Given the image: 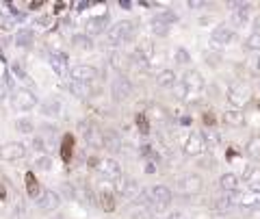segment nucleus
I'll return each mask as SVG.
<instances>
[{"label":"nucleus","instance_id":"nucleus-10","mask_svg":"<svg viewBox=\"0 0 260 219\" xmlns=\"http://www.w3.org/2000/svg\"><path fill=\"white\" fill-rule=\"evenodd\" d=\"M115 191L121 193L124 198H135V200H137V196L141 193V186H139V182H137L135 178L121 176L119 180H115Z\"/></svg>","mask_w":260,"mask_h":219},{"label":"nucleus","instance_id":"nucleus-31","mask_svg":"<svg viewBox=\"0 0 260 219\" xmlns=\"http://www.w3.org/2000/svg\"><path fill=\"white\" fill-rule=\"evenodd\" d=\"M15 131L22 133V135H30L35 131V126H32L30 119H15Z\"/></svg>","mask_w":260,"mask_h":219},{"label":"nucleus","instance_id":"nucleus-45","mask_svg":"<svg viewBox=\"0 0 260 219\" xmlns=\"http://www.w3.org/2000/svg\"><path fill=\"white\" fill-rule=\"evenodd\" d=\"M7 100V85L0 80V102H5Z\"/></svg>","mask_w":260,"mask_h":219},{"label":"nucleus","instance_id":"nucleus-44","mask_svg":"<svg viewBox=\"0 0 260 219\" xmlns=\"http://www.w3.org/2000/svg\"><path fill=\"white\" fill-rule=\"evenodd\" d=\"M137 124L141 126V133H148V121H145L143 115H141V117H137Z\"/></svg>","mask_w":260,"mask_h":219},{"label":"nucleus","instance_id":"nucleus-4","mask_svg":"<svg viewBox=\"0 0 260 219\" xmlns=\"http://www.w3.org/2000/svg\"><path fill=\"white\" fill-rule=\"evenodd\" d=\"M11 104L15 111H30L37 107V96L32 93L28 87H20V89H15L11 96Z\"/></svg>","mask_w":260,"mask_h":219},{"label":"nucleus","instance_id":"nucleus-37","mask_svg":"<svg viewBox=\"0 0 260 219\" xmlns=\"http://www.w3.org/2000/svg\"><path fill=\"white\" fill-rule=\"evenodd\" d=\"M11 70H13V74L18 76L20 80H24V83H30V76L24 72V68H22V63H18V61H13V66H11Z\"/></svg>","mask_w":260,"mask_h":219},{"label":"nucleus","instance_id":"nucleus-6","mask_svg":"<svg viewBox=\"0 0 260 219\" xmlns=\"http://www.w3.org/2000/svg\"><path fill=\"white\" fill-rule=\"evenodd\" d=\"M26 157V145L20 141H11L0 145V161H7V163H13V161H22Z\"/></svg>","mask_w":260,"mask_h":219},{"label":"nucleus","instance_id":"nucleus-40","mask_svg":"<svg viewBox=\"0 0 260 219\" xmlns=\"http://www.w3.org/2000/svg\"><path fill=\"white\" fill-rule=\"evenodd\" d=\"M24 202L22 200H18V204H15V208H13V219H24Z\"/></svg>","mask_w":260,"mask_h":219},{"label":"nucleus","instance_id":"nucleus-1","mask_svg":"<svg viewBox=\"0 0 260 219\" xmlns=\"http://www.w3.org/2000/svg\"><path fill=\"white\" fill-rule=\"evenodd\" d=\"M135 35V26H133V22H117V24H113V26H109L107 30V35H104V46H109V48H115V46H121V44H126L128 39H133Z\"/></svg>","mask_w":260,"mask_h":219},{"label":"nucleus","instance_id":"nucleus-49","mask_svg":"<svg viewBox=\"0 0 260 219\" xmlns=\"http://www.w3.org/2000/svg\"><path fill=\"white\" fill-rule=\"evenodd\" d=\"M254 28H256V33H260V15L254 18Z\"/></svg>","mask_w":260,"mask_h":219},{"label":"nucleus","instance_id":"nucleus-19","mask_svg":"<svg viewBox=\"0 0 260 219\" xmlns=\"http://www.w3.org/2000/svg\"><path fill=\"white\" fill-rule=\"evenodd\" d=\"M102 148H107L111 154H115L121 150V137L115 133V131H104V137H102Z\"/></svg>","mask_w":260,"mask_h":219},{"label":"nucleus","instance_id":"nucleus-12","mask_svg":"<svg viewBox=\"0 0 260 219\" xmlns=\"http://www.w3.org/2000/svg\"><path fill=\"white\" fill-rule=\"evenodd\" d=\"M234 37H237V33H234L230 26L221 24V26H217L213 30V35H210V44H213V48H223V46L230 44Z\"/></svg>","mask_w":260,"mask_h":219},{"label":"nucleus","instance_id":"nucleus-50","mask_svg":"<svg viewBox=\"0 0 260 219\" xmlns=\"http://www.w3.org/2000/svg\"><path fill=\"white\" fill-rule=\"evenodd\" d=\"M74 7H76V11H83V9H85V7H87V3H76Z\"/></svg>","mask_w":260,"mask_h":219},{"label":"nucleus","instance_id":"nucleus-35","mask_svg":"<svg viewBox=\"0 0 260 219\" xmlns=\"http://www.w3.org/2000/svg\"><path fill=\"white\" fill-rule=\"evenodd\" d=\"M63 196L68 198V200H80V193H78V189L72 182H63Z\"/></svg>","mask_w":260,"mask_h":219},{"label":"nucleus","instance_id":"nucleus-22","mask_svg":"<svg viewBox=\"0 0 260 219\" xmlns=\"http://www.w3.org/2000/svg\"><path fill=\"white\" fill-rule=\"evenodd\" d=\"M156 85L162 87V89H174L178 85V76H176V72L174 70H162L158 72V76H156Z\"/></svg>","mask_w":260,"mask_h":219},{"label":"nucleus","instance_id":"nucleus-34","mask_svg":"<svg viewBox=\"0 0 260 219\" xmlns=\"http://www.w3.org/2000/svg\"><path fill=\"white\" fill-rule=\"evenodd\" d=\"M245 48L247 50H254V52H260V33H251L247 39H245Z\"/></svg>","mask_w":260,"mask_h":219},{"label":"nucleus","instance_id":"nucleus-15","mask_svg":"<svg viewBox=\"0 0 260 219\" xmlns=\"http://www.w3.org/2000/svg\"><path fill=\"white\" fill-rule=\"evenodd\" d=\"M50 68L54 70L56 76H68V68H70V61H68V54L65 52H50Z\"/></svg>","mask_w":260,"mask_h":219},{"label":"nucleus","instance_id":"nucleus-13","mask_svg":"<svg viewBox=\"0 0 260 219\" xmlns=\"http://www.w3.org/2000/svg\"><path fill=\"white\" fill-rule=\"evenodd\" d=\"M182 83L191 91V96L204 91V76H202L198 70H189V72H186V74L182 76Z\"/></svg>","mask_w":260,"mask_h":219},{"label":"nucleus","instance_id":"nucleus-9","mask_svg":"<svg viewBox=\"0 0 260 219\" xmlns=\"http://www.w3.org/2000/svg\"><path fill=\"white\" fill-rule=\"evenodd\" d=\"M206 152V143H204V137L200 133H191L184 141V154L186 157H202Z\"/></svg>","mask_w":260,"mask_h":219},{"label":"nucleus","instance_id":"nucleus-46","mask_svg":"<svg viewBox=\"0 0 260 219\" xmlns=\"http://www.w3.org/2000/svg\"><path fill=\"white\" fill-rule=\"evenodd\" d=\"M167 219H186V217H184V213H180V210H174V213H169Z\"/></svg>","mask_w":260,"mask_h":219},{"label":"nucleus","instance_id":"nucleus-52","mask_svg":"<svg viewBox=\"0 0 260 219\" xmlns=\"http://www.w3.org/2000/svg\"><path fill=\"white\" fill-rule=\"evenodd\" d=\"M0 200H5V189L3 186H0Z\"/></svg>","mask_w":260,"mask_h":219},{"label":"nucleus","instance_id":"nucleus-47","mask_svg":"<svg viewBox=\"0 0 260 219\" xmlns=\"http://www.w3.org/2000/svg\"><path fill=\"white\" fill-rule=\"evenodd\" d=\"M119 7L121 9H126V11H130L133 9V3H128V0H119Z\"/></svg>","mask_w":260,"mask_h":219},{"label":"nucleus","instance_id":"nucleus-18","mask_svg":"<svg viewBox=\"0 0 260 219\" xmlns=\"http://www.w3.org/2000/svg\"><path fill=\"white\" fill-rule=\"evenodd\" d=\"M80 128H83V137L87 139L89 145H93V148H102L104 131H98V128L91 126V124H80Z\"/></svg>","mask_w":260,"mask_h":219},{"label":"nucleus","instance_id":"nucleus-8","mask_svg":"<svg viewBox=\"0 0 260 219\" xmlns=\"http://www.w3.org/2000/svg\"><path fill=\"white\" fill-rule=\"evenodd\" d=\"M61 206V196L52 189H46L42 196L37 198V208L42 210V213H52V210H56Z\"/></svg>","mask_w":260,"mask_h":219},{"label":"nucleus","instance_id":"nucleus-5","mask_svg":"<svg viewBox=\"0 0 260 219\" xmlns=\"http://www.w3.org/2000/svg\"><path fill=\"white\" fill-rule=\"evenodd\" d=\"M130 96H133V85H130V80L126 76L119 74L111 83V98H113V102H124Z\"/></svg>","mask_w":260,"mask_h":219},{"label":"nucleus","instance_id":"nucleus-51","mask_svg":"<svg viewBox=\"0 0 260 219\" xmlns=\"http://www.w3.org/2000/svg\"><path fill=\"white\" fill-rule=\"evenodd\" d=\"M186 5L193 7V9H195V7H204V3H195V0H193V3H186Z\"/></svg>","mask_w":260,"mask_h":219},{"label":"nucleus","instance_id":"nucleus-20","mask_svg":"<svg viewBox=\"0 0 260 219\" xmlns=\"http://www.w3.org/2000/svg\"><path fill=\"white\" fill-rule=\"evenodd\" d=\"M223 121L232 128H241V126H245V113L241 109H228L223 113Z\"/></svg>","mask_w":260,"mask_h":219},{"label":"nucleus","instance_id":"nucleus-42","mask_svg":"<svg viewBox=\"0 0 260 219\" xmlns=\"http://www.w3.org/2000/svg\"><path fill=\"white\" fill-rule=\"evenodd\" d=\"M206 59H208L210 66H217V63L221 61V56H219V54H210V52H208V54H206Z\"/></svg>","mask_w":260,"mask_h":219},{"label":"nucleus","instance_id":"nucleus-39","mask_svg":"<svg viewBox=\"0 0 260 219\" xmlns=\"http://www.w3.org/2000/svg\"><path fill=\"white\" fill-rule=\"evenodd\" d=\"M133 219H152V210L139 206V210H135L133 213Z\"/></svg>","mask_w":260,"mask_h":219},{"label":"nucleus","instance_id":"nucleus-38","mask_svg":"<svg viewBox=\"0 0 260 219\" xmlns=\"http://www.w3.org/2000/svg\"><path fill=\"white\" fill-rule=\"evenodd\" d=\"M32 150H35V152H42V154H46V152H48L46 141L42 139V137H32Z\"/></svg>","mask_w":260,"mask_h":219},{"label":"nucleus","instance_id":"nucleus-33","mask_svg":"<svg viewBox=\"0 0 260 219\" xmlns=\"http://www.w3.org/2000/svg\"><path fill=\"white\" fill-rule=\"evenodd\" d=\"M100 206H102L104 210H113V208H115V200H113V193H109V191H102V193H100Z\"/></svg>","mask_w":260,"mask_h":219},{"label":"nucleus","instance_id":"nucleus-24","mask_svg":"<svg viewBox=\"0 0 260 219\" xmlns=\"http://www.w3.org/2000/svg\"><path fill=\"white\" fill-rule=\"evenodd\" d=\"M72 44H74V48H78V50H83V52H89V50H93V39L89 37L87 33H78L72 37Z\"/></svg>","mask_w":260,"mask_h":219},{"label":"nucleus","instance_id":"nucleus-26","mask_svg":"<svg viewBox=\"0 0 260 219\" xmlns=\"http://www.w3.org/2000/svg\"><path fill=\"white\" fill-rule=\"evenodd\" d=\"M245 152L251 161H260V135L249 137V141L245 145Z\"/></svg>","mask_w":260,"mask_h":219},{"label":"nucleus","instance_id":"nucleus-27","mask_svg":"<svg viewBox=\"0 0 260 219\" xmlns=\"http://www.w3.org/2000/svg\"><path fill=\"white\" fill-rule=\"evenodd\" d=\"M68 89L74 96H78V98H89L91 96V85H87V83H74V80H70Z\"/></svg>","mask_w":260,"mask_h":219},{"label":"nucleus","instance_id":"nucleus-32","mask_svg":"<svg viewBox=\"0 0 260 219\" xmlns=\"http://www.w3.org/2000/svg\"><path fill=\"white\" fill-rule=\"evenodd\" d=\"M35 169H39V172H50L52 169V159L48 157V154H42V157L35 161Z\"/></svg>","mask_w":260,"mask_h":219},{"label":"nucleus","instance_id":"nucleus-30","mask_svg":"<svg viewBox=\"0 0 260 219\" xmlns=\"http://www.w3.org/2000/svg\"><path fill=\"white\" fill-rule=\"evenodd\" d=\"M174 61L178 63V66H189L191 63V54L184 50V48H176L174 50Z\"/></svg>","mask_w":260,"mask_h":219},{"label":"nucleus","instance_id":"nucleus-25","mask_svg":"<svg viewBox=\"0 0 260 219\" xmlns=\"http://www.w3.org/2000/svg\"><path fill=\"white\" fill-rule=\"evenodd\" d=\"M32 42H35V35H32L30 28H20L15 33V46L18 48H28Z\"/></svg>","mask_w":260,"mask_h":219},{"label":"nucleus","instance_id":"nucleus-23","mask_svg":"<svg viewBox=\"0 0 260 219\" xmlns=\"http://www.w3.org/2000/svg\"><path fill=\"white\" fill-rule=\"evenodd\" d=\"M42 113L46 117H59L61 113H63V104L59 98H50V100H46L42 104Z\"/></svg>","mask_w":260,"mask_h":219},{"label":"nucleus","instance_id":"nucleus-28","mask_svg":"<svg viewBox=\"0 0 260 219\" xmlns=\"http://www.w3.org/2000/svg\"><path fill=\"white\" fill-rule=\"evenodd\" d=\"M150 28H152V33H154V35H158V37L169 35V24H167L165 20H160L158 15H156V18H152Z\"/></svg>","mask_w":260,"mask_h":219},{"label":"nucleus","instance_id":"nucleus-29","mask_svg":"<svg viewBox=\"0 0 260 219\" xmlns=\"http://www.w3.org/2000/svg\"><path fill=\"white\" fill-rule=\"evenodd\" d=\"M202 137H204L206 148H217V145L221 143V135H219V131H215V128H206V131L202 133Z\"/></svg>","mask_w":260,"mask_h":219},{"label":"nucleus","instance_id":"nucleus-16","mask_svg":"<svg viewBox=\"0 0 260 219\" xmlns=\"http://www.w3.org/2000/svg\"><path fill=\"white\" fill-rule=\"evenodd\" d=\"M107 26H109V18H107V15H95V18H89V20H87L85 33H87L89 37H93V35L104 33V30H107Z\"/></svg>","mask_w":260,"mask_h":219},{"label":"nucleus","instance_id":"nucleus-41","mask_svg":"<svg viewBox=\"0 0 260 219\" xmlns=\"http://www.w3.org/2000/svg\"><path fill=\"white\" fill-rule=\"evenodd\" d=\"M26 182H28V193H30V196H35V193H37V180L32 178L30 172L26 174Z\"/></svg>","mask_w":260,"mask_h":219},{"label":"nucleus","instance_id":"nucleus-36","mask_svg":"<svg viewBox=\"0 0 260 219\" xmlns=\"http://www.w3.org/2000/svg\"><path fill=\"white\" fill-rule=\"evenodd\" d=\"M174 96H176L178 100H189V98H191V91L186 89L184 83H178V85L174 87Z\"/></svg>","mask_w":260,"mask_h":219},{"label":"nucleus","instance_id":"nucleus-48","mask_svg":"<svg viewBox=\"0 0 260 219\" xmlns=\"http://www.w3.org/2000/svg\"><path fill=\"white\" fill-rule=\"evenodd\" d=\"M251 66H254L256 72H260V56H256V59H251Z\"/></svg>","mask_w":260,"mask_h":219},{"label":"nucleus","instance_id":"nucleus-2","mask_svg":"<svg viewBox=\"0 0 260 219\" xmlns=\"http://www.w3.org/2000/svg\"><path fill=\"white\" fill-rule=\"evenodd\" d=\"M202 186H204V182H202V178L198 174H184V176L178 178V182H176L178 193L184 196V198L198 196V193L202 191Z\"/></svg>","mask_w":260,"mask_h":219},{"label":"nucleus","instance_id":"nucleus-17","mask_svg":"<svg viewBox=\"0 0 260 219\" xmlns=\"http://www.w3.org/2000/svg\"><path fill=\"white\" fill-rule=\"evenodd\" d=\"M100 174L104 178H109V180H119L121 178V165L115 159H104L100 163Z\"/></svg>","mask_w":260,"mask_h":219},{"label":"nucleus","instance_id":"nucleus-14","mask_svg":"<svg viewBox=\"0 0 260 219\" xmlns=\"http://www.w3.org/2000/svg\"><path fill=\"white\" fill-rule=\"evenodd\" d=\"M230 9H232L234 26H245L249 22V9H251L249 3H230Z\"/></svg>","mask_w":260,"mask_h":219},{"label":"nucleus","instance_id":"nucleus-11","mask_svg":"<svg viewBox=\"0 0 260 219\" xmlns=\"http://www.w3.org/2000/svg\"><path fill=\"white\" fill-rule=\"evenodd\" d=\"M228 100H230L232 104V109H241V107H245V104L249 102V89L245 85H232L230 87V91H228Z\"/></svg>","mask_w":260,"mask_h":219},{"label":"nucleus","instance_id":"nucleus-43","mask_svg":"<svg viewBox=\"0 0 260 219\" xmlns=\"http://www.w3.org/2000/svg\"><path fill=\"white\" fill-rule=\"evenodd\" d=\"M119 59H121V56H119V52H113V56H111V66H113V68H121Z\"/></svg>","mask_w":260,"mask_h":219},{"label":"nucleus","instance_id":"nucleus-3","mask_svg":"<svg viewBox=\"0 0 260 219\" xmlns=\"http://www.w3.org/2000/svg\"><path fill=\"white\" fill-rule=\"evenodd\" d=\"M152 193V213H160V210H165L169 204H172V198H174V193L169 186L165 184H156V186H152L150 189Z\"/></svg>","mask_w":260,"mask_h":219},{"label":"nucleus","instance_id":"nucleus-7","mask_svg":"<svg viewBox=\"0 0 260 219\" xmlns=\"http://www.w3.org/2000/svg\"><path fill=\"white\" fill-rule=\"evenodd\" d=\"M98 78V70L93 66H74L70 70V80H74V83H87V85H91L93 80Z\"/></svg>","mask_w":260,"mask_h":219},{"label":"nucleus","instance_id":"nucleus-21","mask_svg":"<svg viewBox=\"0 0 260 219\" xmlns=\"http://www.w3.org/2000/svg\"><path fill=\"white\" fill-rule=\"evenodd\" d=\"M219 186H221L223 193H237L239 186H241V180L237 174H223L219 178Z\"/></svg>","mask_w":260,"mask_h":219}]
</instances>
